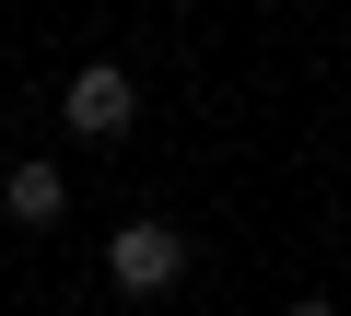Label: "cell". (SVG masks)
<instances>
[{"instance_id":"obj_1","label":"cell","mask_w":351,"mask_h":316,"mask_svg":"<svg viewBox=\"0 0 351 316\" xmlns=\"http://www.w3.org/2000/svg\"><path fill=\"white\" fill-rule=\"evenodd\" d=\"M106 281L141 304V293H176V281H188V234H176V223H117L106 234Z\"/></svg>"},{"instance_id":"obj_2","label":"cell","mask_w":351,"mask_h":316,"mask_svg":"<svg viewBox=\"0 0 351 316\" xmlns=\"http://www.w3.org/2000/svg\"><path fill=\"white\" fill-rule=\"evenodd\" d=\"M129 117H141V71H117V59H82V71H71V129H82V141H117Z\"/></svg>"},{"instance_id":"obj_3","label":"cell","mask_w":351,"mask_h":316,"mask_svg":"<svg viewBox=\"0 0 351 316\" xmlns=\"http://www.w3.org/2000/svg\"><path fill=\"white\" fill-rule=\"evenodd\" d=\"M0 211H12V223H36V234H47V223L71 211V176H59V165H12V176H0Z\"/></svg>"}]
</instances>
